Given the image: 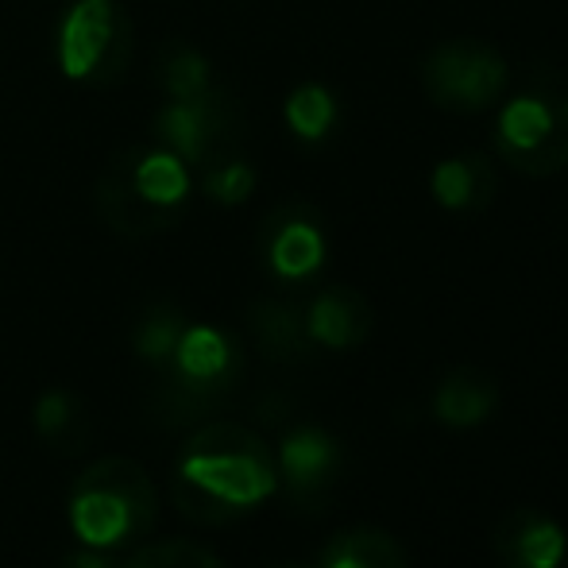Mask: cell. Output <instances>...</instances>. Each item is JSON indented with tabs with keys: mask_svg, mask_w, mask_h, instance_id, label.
Listing matches in <instances>:
<instances>
[{
	"mask_svg": "<svg viewBox=\"0 0 568 568\" xmlns=\"http://www.w3.org/2000/svg\"><path fill=\"white\" fill-rule=\"evenodd\" d=\"M278 487V464L255 429L240 422H205L182 445L171 499L179 515L202 526H225L260 507Z\"/></svg>",
	"mask_w": 568,
	"mask_h": 568,
	"instance_id": "cell-1",
	"label": "cell"
},
{
	"mask_svg": "<svg viewBox=\"0 0 568 568\" xmlns=\"http://www.w3.org/2000/svg\"><path fill=\"white\" fill-rule=\"evenodd\" d=\"M190 190V166L166 148H120L93 186V210L116 236L151 240L182 225Z\"/></svg>",
	"mask_w": 568,
	"mask_h": 568,
	"instance_id": "cell-2",
	"label": "cell"
},
{
	"mask_svg": "<svg viewBox=\"0 0 568 568\" xmlns=\"http://www.w3.org/2000/svg\"><path fill=\"white\" fill-rule=\"evenodd\" d=\"M67 515L85 549H116L155 526V479L132 456H101L74 479Z\"/></svg>",
	"mask_w": 568,
	"mask_h": 568,
	"instance_id": "cell-3",
	"label": "cell"
},
{
	"mask_svg": "<svg viewBox=\"0 0 568 568\" xmlns=\"http://www.w3.org/2000/svg\"><path fill=\"white\" fill-rule=\"evenodd\" d=\"M240 375L244 348L232 333L217 325H186L174 356L159 367L151 410L163 418V426H186L217 410L240 387Z\"/></svg>",
	"mask_w": 568,
	"mask_h": 568,
	"instance_id": "cell-4",
	"label": "cell"
},
{
	"mask_svg": "<svg viewBox=\"0 0 568 568\" xmlns=\"http://www.w3.org/2000/svg\"><path fill=\"white\" fill-rule=\"evenodd\" d=\"M59 70L85 90H113L132 67V16L120 0H74L59 20Z\"/></svg>",
	"mask_w": 568,
	"mask_h": 568,
	"instance_id": "cell-5",
	"label": "cell"
},
{
	"mask_svg": "<svg viewBox=\"0 0 568 568\" xmlns=\"http://www.w3.org/2000/svg\"><path fill=\"white\" fill-rule=\"evenodd\" d=\"M491 148L526 179H549L568 166V93L530 85L499 109Z\"/></svg>",
	"mask_w": 568,
	"mask_h": 568,
	"instance_id": "cell-6",
	"label": "cell"
},
{
	"mask_svg": "<svg viewBox=\"0 0 568 568\" xmlns=\"http://www.w3.org/2000/svg\"><path fill=\"white\" fill-rule=\"evenodd\" d=\"M422 90L437 109L456 116L484 113L507 93V59L479 39H445L422 59Z\"/></svg>",
	"mask_w": 568,
	"mask_h": 568,
	"instance_id": "cell-7",
	"label": "cell"
},
{
	"mask_svg": "<svg viewBox=\"0 0 568 568\" xmlns=\"http://www.w3.org/2000/svg\"><path fill=\"white\" fill-rule=\"evenodd\" d=\"M240 140H244V109L221 85L190 101H166L155 113V143L186 166H205L210 159L229 155L240 148Z\"/></svg>",
	"mask_w": 568,
	"mask_h": 568,
	"instance_id": "cell-8",
	"label": "cell"
},
{
	"mask_svg": "<svg viewBox=\"0 0 568 568\" xmlns=\"http://www.w3.org/2000/svg\"><path fill=\"white\" fill-rule=\"evenodd\" d=\"M263 267L278 283H306L329 260V232L325 217L310 202H283L267 213L260 229Z\"/></svg>",
	"mask_w": 568,
	"mask_h": 568,
	"instance_id": "cell-9",
	"label": "cell"
},
{
	"mask_svg": "<svg viewBox=\"0 0 568 568\" xmlns=\"http://www.w3.org/2000/svg\"><path fill=\"white\" fill-rule=\"evenodd\" d=\"M278 476L298 507H317L341 471V445L317 426H298L278 445Z\"/></svg>",
	"mask_w": 568,
	"mask_h": 568,
	"instance_id": "cell-10",
	"label": "cell"
},
{
	"mask_svg": "<svg viewBox=\"0 0 568 568\" xmlns=\"http://www.w3.org/2000/svg\"><path fill=\"white\" fill-rule=\"evenodd\" d=\"M491 549L507 568H561L568 538L546 510L518 507L495 523Z\"/></svg>",
	"mask_w": 568,
	"mask_h": 568,
	"instance_id": "cell-11",
	"label": "cell"
},
{
	"mask_svg": "<svg viewBox=\"0 0 568 568\" xmlns=\"http://www.w3.org/2000/svg\"><path fill=\"white\" fill-rule=\"evenodd\" d=\"M375 325L372 302L364 298L352 286H325L314 302L306 306V329L310 341L322 344V348H356L367 341Z\"/></svg>",
	"mask_w": 568,
	"mask_h": 568,
	"instance_id": "cell-12",
	"label": "cell"
},
{
	"mask_svg": "<svg viewBox=\"0 0 568 568\" xmlns=\"http://www.w3.org/2000/svg\"><path fill=\"white\" fill-rule=\"evenodd\" d=\"M495 163L484 151H460L429 171V194L449 213H479L495 202Z\"/></svg>",
	"mask_w": 568,
	"mask_h": 568,
	"instance_id": "cell-13",
	"label": "cell"
},
{
	"mask_svg": "<svg viewBox=\"0 0 568 568\" xmlns=\"http://www.w3.org/2000/svg\"><path fill=\"white\" fill-rule=\"evenodd\" d=\"M247 329L255 337V348L271 364H302L317 348L306 329V310L283 298H260L247 306Z\"/></svg>",
	"mask_w": 568,
	"mask_h": 568,
	"instance_id": "cell-14",
	"label": "cell"
},
{
	"mask_svg": "<svg viewBox=\"0 0 568 568\" xmlns=\"http://www.w3.org/2000/svg\"><path fill=\"white\" fill-rule=\"evenodd\" d=\"M31 422H36L39 442L54 456H82L93 442V414L74 390L51 387L36 398L31 406Z\"/></svg>",
	"mask_w": 568,
	"mask_h": 568,
	"instance_id": "cell-15",
	"label": "cell"
},
{
	"mask_svg": "<svg viewBox=\"0 0 568 568\" xmlns=\"http://www.w3.org/2000/svg\"><path fill=\"white\" fill-rule=\"evenodd\" d=\"M499 406V387L479 367H453L434 390V414L449 429H476Z\"/></svg>",
	"mask_w": 568,
	"mask_h": 568,
	"instance_id": "cell-16",
	"label": "cell"
},
{
	"mask_svg": "<svg viewBox=\"0 0 568 568\" xmlns=\"http://www.w3.org/2000/svg\"><path fill=\"white\" fill-rule=\"evenodd\" d=\"M322 568H410V561L395 534L375 526H348L329 538Z\"/></svg>",
	"mask_w": 568,
	"mask_h": 568,
	"instance_id": "cell-17",
	"label": "cell"
},
{
	"mask_svg": "<svg viewBox=\"0 0 568 568\" xmlns=\"http://www.w3.org/2000/svg\"><path fill=\"white\" fill-rule=\"evenodd\" d=\"M155 82L166 93V101H190L197 93L213 90V67L194 43L186 39H166L155 54Z\"/></svg>",
	"mask_w": 568,
	"mask_h": 568,
	"instance_id": "cell-18",
	"label": "cell"
},
{
	"mask_svg": "<svg viewBox=\"0 0 568 568\" xmlns=\"http://www.w3.org/2000/svg\"><path fill=\"white\" fill-rule=\"evenodd\" d=\"M283 116H286V128L294 132V140L310 143H325L341 124V101L329 85L322 82H302L298 90H291L283 105Z\"/></svg>",
	"mask_w": 568,
	"mask_h": 568,
	"instance_id": "cell-19",
	"label": "cell"
},
{
	"mask_svg": "<svg viewBox=\"0 0 568 568\" xmlns=\"http://www.w3.org/2000/svg\"><path fill=\"white\" fill-rule=\"evenodd\" d=\"M186 325H190L186 314H182L174 302H151V306L143 310L140 322H135V333H132L135 356L151 367H163L166 359L174 356V348H179Z\"/></svg>",
	"mask_w": 568,
	"mask_h": 568,
	"instance_id": "cell-20",
	"label": "cell"
},
{
	"mask_svg": "<svg viewBox=\"0 0 568 568\" xmlns=\"http://www.w3.org/2000/svg\"><path fill=\"white\" fill-rule=\"evenodd\" d=\"M202 190L217 205H244L255 190V166L240 151L217 155L202 166Z\"/></svg>",
	"mask_w": 568,
	"mask_h": 568,
	"instance_id": "cell-21",
	"label": "cell"
},
{
	"mask_svg": "<svg viewBox=\"0 0 568 568\" xmlns=\"http://www.w3.org/2000/svg\"><path fill=\"white\" fill-rule=\"evenodd\" d=\"M124 568H225V561H221L213 549L197 546V541L166 538V541H155V546L135 549Z\"/></svg>",
	"mask_w": 568,
	"mask_h": 568,
	"instance_id": "cell-22",
	"label": "cell"
},
{
	"mask_svg": "<svg viewBox=\"0 0 568 568\" xmlns=\"http://www.w3.org/2000/svg\"><path fill=\"white\" fill-rule=\"evenodd\" d=\"M54 568H113V561L109 557H101L98 549H78V554H70L62 565Z\"/></svg>",
	"mask_w": 568,
	"mask_h": 568,
	"instance_id": "cell-23",
	"label": "cell"
},
{
	"mask_svg": "<svg viewBox=\"0 0 568 568\" xmlns=\"http://www.w3.org/2000/svg\"><path fill=\"white\" fill-rule=\"evenodd\" d=\"M275 568H298V565H275Z\"/></svg>",
	"mask_w": 568,
	"mask_h": 568,
	"instance_id": "cell-24",
	"label": "cell"
}]
</instances>
